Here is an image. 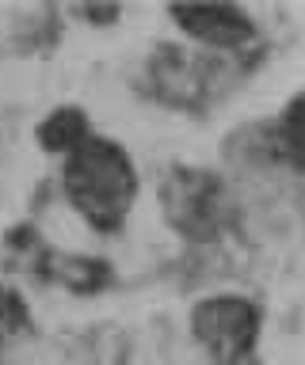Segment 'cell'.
<instances>
[{"mask_svg": "<svg viewBox=\"0 0 305 365\" xmlns=\"http://www.w3.org/2000/svg\"><path fill=\"white\" fill-rule=\"evenodd\" d=\"M191 331H195V342L218 365H236L256 346L259 312L248 297H236V293L202 297L191 308Z\"/></svg>", "mask_w": 305, "mask_h": 365, "instance_id": "obj_4", "label": "cell"}, {"mask_svg": "<svg viewBox=\"0 0 305 365\" xmlns=\"http://www.w3.org/2000/svg\"><path fill=\"white\" fill-rule=\"evenodd\" d=\"M275 148L282 160L305 168V91L286 107V114L275 125Z\"/></svg>", "mask_w": 305, "mask_h": 365, "instance_id": "obj_8", "label": "cell"}, {"mask_svg": "<svg viewBox=\"0 0 305 365\" xmlns=\"http://www.w3.org/2000/svg\"><path fill=\"white\" fill-rule=\"evenodd\" d=\"M164 210L179 236L187 240H210L221 236L233 217L229 194L221 179L202 168H172L164 179Z\"/></svg>", "mask_w": 305, "mask_h": 365, "instance_id": "obj_2", "label": "cell"}, {"mask_svg": "<svg viewBox=\"0 0 305 365\" xmlns=\"http://www.w3.org/2000/svg\"><path fill=\"white\" fill-rule=\"evenodd\" d=\"M225 61L184 46H161L149 61H145V84L161 103L179 110H199L202 103L214 99L221 88Z\"/></svg>", "mask_w": 305, "mask_h": 365, "instance_id": "obj_3", "label": "cell"}, {"mask_svg": "<svg viewBox=\"0 0 305 365\" xmlns=\"http://www.w3.org/2000/svg\"><path fill=\"white\" fill-rule=\"evenodd\" d=\"M81 16L92 19V23H111L119 16V8H81Z\"/></svg>", "mask_w": 305, "mask_h": 365, "instance_id": "obj_10", "label": "cell"}, {"mask_svg": "<svg viewBox=\"0 0 305 365\" xmlns=\"http://www.w3.org/2000/svg\"><path fill=\"white\" fill-rule=\"evenodd\" d=\"M179 27H184L195 42L210 46V50H236L256 34V23L233 4H214V8H172L168 11Z\"/></svg>", "mask_w": 305, "mask_h": 365, "instance_id": "obj_5", "label": "cell"}, {"mask_svg": "<svg viewBox=\"0 0 305 365\" xmlns=\"http://www.w3.org/2000/svg\"><path fill=\"white\" fill-rule=\"evenodd\" d=\"M35 270L46 282H58V285H65V289H73V293H99L111 282V267L104 259H92V255H58V251H39V255H35Z\"/></svg>", "mask_w": 305, "mask_h": 365, "instance_id": "obj_6", "label": "cell"}, {"mask_svg": "<svg viewBox=\"0 0 305 365\" xmlns=\"http://www.w3.org/2000/svg\"><path fill=\"white\" fill-rule=\"evenodd\" d=\"M84 137H88V118H84L81 107H58L39 125V141H42V148H50L54 156L73 153Z\"/></svg>", "mask_w": 305, "mask_h": 365, "instance_id": "obj_7", "label": "cell"}, {"mask_svg": "<svg viewBox=\"0 0 305 365\" xmlns=\"http://www.w3.org/2000/svg\"><path fill=\"white\" fill-rule=\"evenodd\" d=\"M61 187L88 225L99 232H115L138 194V171L115 141L88 133L73 153H65Z\"/></svg>", "mask_w": 305, "mask_h": 365, "instance_id": "obj_1", "label": "cell"}, {"mask_svg": "<svg viewBox=\"0 0 305 365\" xmlns=\"http://www.w3.org/2000/svg\"><path fill=\"white\" fill-rule=\"evenodd\" d=\"M24 331H31V316L27 304L12 285L0 282V346H8L12 339H19Z\"/></svg>", "mask_w": 305, "mask_h": 365, "instance_id": "obj_9", "label": "cell"}]
</instances>
